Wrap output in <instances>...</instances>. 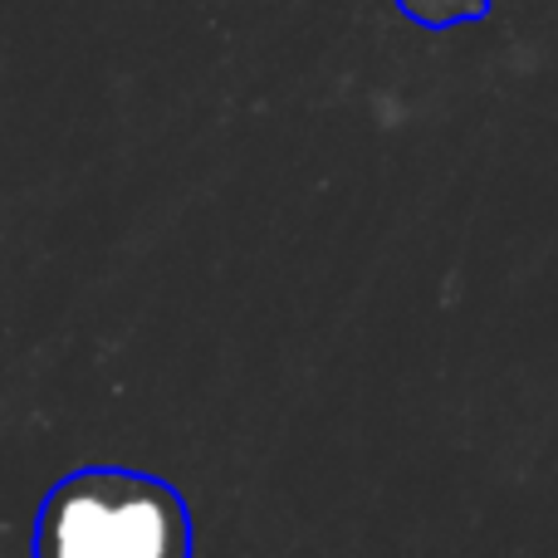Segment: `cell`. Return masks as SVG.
<instances>
[{"instance_id": "cell-1", "label": "cell", "mask_w": 558, "mask_h": 558, "mask_svg": "<svg viewBox=\"0 0 558 558\" xmlns=\"http://www.w3.org/2000/svg\"><path fill=\"white\" fill-rule=\"evenodd\" d=\"M192 510L177 485L123 465H84L39 500L29 558H192Z\"/></svg>"}, {"instance_id": "cell-2", "label": "cell", "mask_w": 558, "mask_h": 558, "mask_svg": "<svg viewBox=\"0 0 558 558\" xmlns=\"http://www.w3.org/2000/svg\"><path fill=\"white\" fill-rule=\"evenodd\" d=\"M397 10L422 20L426 29H451L461 20H481L490 10V0H397Z\"/></svg>"}]
</instances>
